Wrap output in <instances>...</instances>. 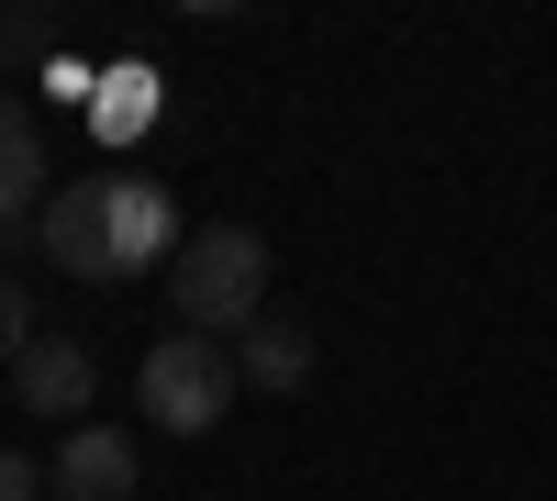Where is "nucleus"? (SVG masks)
Here are the masks:
<instances>
[{"mask_svg":"<svg viewBox=\"0 0 557 501\" xmlns=\"http://www.w3.org/2000/svg\"><path fill=\"white\" fill-rule=\"evenodd\" d=\"M168 290H178V324L190 335H235L246 346L268 324V235L257 223H201V235L178 246Z\"/></svg>","mask_w":557,"mask_h":501,"instance_id":"f257e3e1","label":"nucleus"},{"mask_svg":"<svg viewBox=\"0 0 557 501\" xmlns=\"http://www.w3.org/2000/svg\"><path fill=\"white\" fill-rule=\"evenodd\" d=\"M235 390H246V368H235V346L223 335H157L146 356H134V401H146V424L157 435H212L223 413H235Z\"/></svg>","mask_w":557,"mask_h":501,"instance_id":"f03ea898","label":"nucleus"},{"mask_svg":"<svg viewBox=\"0 0 557 501\" xmlns=\"http://www.w3.org/2000/svg\"><path fill=\"white\" fill-rule=\"evenodd\" d=\"M45 256L67 279H112V178H67L45 201Z\"/></svg>","mask_w":557,"mask_h":501,"instance_id":"7ed1b4c3","label":"nucleus"},{"mask_svg":"<svg viewBox=\"0 0 557 501\" xmlns=\"http://www.w3.org/2000/svg\"><path fill=\"white\" fill-rule=\"evenodd\" d=\"M12 390H23V413H89V390H101V356H89L78 335H34L12 356Z\"/></svg>","mask_w":557,"mask_h":501,"instance_id":"20e7f679","label":"nucleus"},{"mask_svg":"<svg viewBox=\"0 0 557 501\" xmlns=\"http://www.w3.org/2000/svg\"><path fill=\"white\" fill-rule=\"evenodd\" d=\"M178 246H190V235H178V212H168L157 178H112V279H123V267L178 256Z\"/></svg>","mask_w":557,"mask_h":501,"instance_id":"39448f33","label":"nucleus"},{"mask_svg":"<svg viewBox=\"0 0 557 501\" xmlns=\"http://www.w3.org/2000/svg\"><path fill=\"white\" fill-rule=\"evenodd\" d=\"M134 490V435L123 424H78L57 446V501H123Z\"/></svg>","mask_w":557,"mask_h":501,"instance_id":"423d86ee","label":"nucleus"},{"mask_svg":"<svg viewBox=\"0 0 557 501\" xmlns=\"http://www.w3.org/2000/svg\"><path fill=\"white\" fill-rule=\"evenodd\" d=\"M45 134H34V112L23 101H0V235L12 223H45Z\"/></svg>","mask_w":557,"mask_h":501,"instance_id":"0eeeda50","label":"nucleus"},{"mask_svg":"<svg viewBox=\"0 0 557 501\" xmlns=\"http://www.w3.org/2000/svg\"><path fill=\"white\" fill-rule=\"evenodd\" d=\"M235 368H246V390H312V335L301 324H257L235 346Z\"/></svg>","mask_w":557,"mask_h":501,"instance_id":"6e6552de","label":"nucleus"},{"mask_svg":"<svg viewBox=\"0 0 557 501\" xmlns=\"http://www.w3.org/2000/svg\"><path fill=\"white\" fill-rule=\"evenodd\" d=\"M89 123H101V134H146L157 123V67H112L101 101H89Z\"/></svg>","mask_w":557,"mask_h":501,"instance_id":"1a4fd4ad","label":"nucleus"},{"mask_svg":"<svg viewBox=\"0 0 557 501\" xmlns=\"http://www.w3.org/2000/svg\"><path fill=\"white\" fill-rule=\"evenodd\" d=\"M23 346H34V312H23V279L0 267V356H23Z\"/></svg>","mask_w":557,"mask_h":501,"instance_id":"9d476101","label":"nucleus"},{"mask_svg":"<svg viewBox=\"0 0 557 501\" xmlns=\"http://www.w3.org/2000/svg\"><path fill=\"white\" fill-rule=\"evenodd\" d=\"M34 490H45V468H34V458H12V446H0V501H34Z\"/></svg>","mask_w":557,"mask_h":501,"instance_id":"9b49d317","label":"nucleus"}]
</instances>
